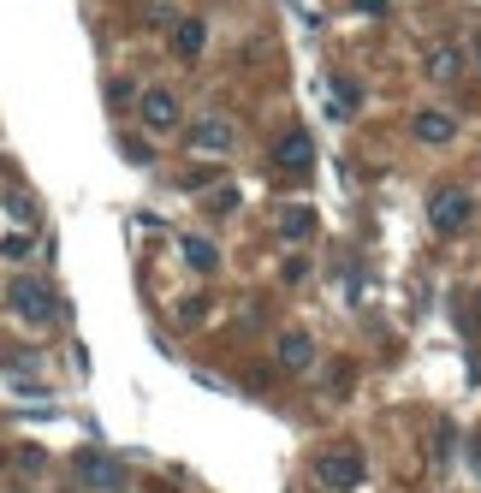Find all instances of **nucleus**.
Instances as JSON below:
<instances>
[{"label":"nucleus","instance_id":"f257e3e1","mask_svg":"<svg viewBox=\"0 0 481 493\" xmlns=\"http://www.w3.org/2000/svg\"><path fill=\"white\" fill-rule=\"evenodd\" d=\"M6 303H13V315H18V321H30V327H54L60 315H66L60 292L42 280V274H13V285H6Z\"/></svg>","mask_w":481,"mask_h":493},{"label":"nucleus","instance_id":"f03ea898","mask_svg":"<svg viewBox=\"0 0 481 493\" xmlns=\"http://www.w3.org/2000/svg\"><path fill=\"white\" fill-rule=\"evenodd\" d=\"M469 220H476V197H469V191H458V184H439L434 197H428V226H434L439 238H458Z\"/></svg>","mask_w":481,"mask_h":493},{"label":"nucleus","instance_id":"7ed1b4c3","mask_svg":"<svg viewBox=\"0 0 481 493\" xmlns=\"http://www.w3.org/2000/svg\"><path fill=\"white\" fill-rule=\"evenodd\" d=\"M363 476H368L363 451H327V458H315V481H321V488H333V493L363 488Z\"/></svg>","mask_w":481,"mask_h":493},{"label":"nucleus","instance_id":"20e7f679","mask_svg":"<svg viewBox=\"0 0 481 493\" xmlns=\"http://www.w3.org/2000/svg\"><path fill=\"white\" fill-rule=\"evenodd\" d=\"M268 161H273L280 172H310V167H315V131H303V126L285 131V137L268 149Z\"/></svg>","mask_w":481,"mask_h":493},{"label":"nucleus","instance_id":"39448f33","mask_svg":"<svg viewBox=\"0 0 481 493\" xmlns=\"http://www.w3.org/2000/svg\"><path fill=\"white\" fill-rule=\"evenodd\" d=\"M78 481L84 488H101V493H114V488H125V464L119 458H107V451H78Z\"/></svg>","mask_w":481,"mask_h":493},{"label":"nucleus","instance_id":"423d86ee","mask_svg":"<svg viewBox=\"0 0 481 493\" xmlns=\"http://www.w3.org/2000/svg\"><path fill=\"white\" fill-rule=\"evenodd\" d=\"M464 71H469V54L458 42H434V48H428V84L452 89V84H464Z\"/></svg>","mask_w":481,"mask_h":493},{"label":"nucleus","instance_id":"0eeeda50","mask_svg":"<svg viewBox=\"0 0 481 493\" xmlns=\"http://www.w3.org/2000/svg\"><path fill=\"white\" fill-rule=\"evenodd\" d=\"M137 107H143V126H149V131H172V126H179V96H172L167 84L143 89Z\"/></svg>","mask_w":481,"mask_h":493},{"label":"nucleus","instance_id":"6e6552de","mask_svg":"<svg viewBox=\"0 0 481 493\" xmlns=\"http://www.w3.org/2000/svg\"><path fill=\"white\" fill-rule=\"evenodd\" d=\"M411 137L428 143V149H439V143L458 137V119H452V113H439V107H422V113H411Z\"/></svg>","mask_w":481,"mask_h":493},{"label":"nucleus","instance_id":"1a4fd4ad","mask_svg":"<svg viewBox=\"0 0 481 493\" xmlns=\"http://www.w3.org/2000/svg\"><path fill=\"white\" fill-rule=\"evenodd\" d=\"M190 143H197V149H208V155H227V149H232V126H227V119H197Z\"/></svg>","mask_w":481,"mask_h":493},{"label":"nucleus","instance_id":"9d476101","mask_svg":"<svg viewBox=\"0 0 481 493\" xmlns=\"http://www.w3.org/2000/svg\"><path fill=\"white\" fill-rule=\"evenodd\" d=\"M315 363V339L310 333H280V368H310Z\"/></svg>","mask_w":481,"mask_h":493},{"label":"nucleus","instance_id":"9b49d317","mask_svg":"<svg viewBox=\"0 0 481 493\" xmlns=\"http://www.w3.org/2000/svg\"><path fill=\"white\" fill-rule=\"evenodd\" d=\"M202 42H208V24H202V18H179V30H172V48H179V60H197Z\"/></svg>","mask_w":481,"mask_h":493},{"label":"nucleus","instance_id":"f8f14e48","mask_svg":"<svg viewBox=\"0 0 481 493\" xmlns=\"http://www.w3.org/2000/svg\"><path fill=\"white\" fill-rule=\"evenodd\" d=\"M310 232H315V209H285V214H280V238L303 244Z\"/></svg>","mask_w":481,"mask_h":493},{"label":"nucleus","instance_id":"ddd939ff","mask_svg":"<svg viewBox=\"0 0 481 493\" xmlns=\"http://www.w3.org/2000/svg\"><path fill=\"white\" fill-rule=\"evenodd\" d=\"M179 250H184V262H190V268H202V274L220 268V250H214V244H202V238H184Z\"/></svg>","mask_w":481,"mask_h":493},{"label":"nucleus","instance_id":"4468645a","mask_svg":"<svg viewBox=\"0 0 481 493\" xmlns=\"http://www.w3.org/2000/svg\"><path fill=\"white\" fill-rule=\"evenodd\" d=\"M333 101H339V113H351L356 101H363V89H356L351 78H333Z\"/></svg>","mask_w":481,"mask_h":493},{"label":"nucleus","instance_id":"2eb2a0df","mask_svg":"<svg viewBox=\"0 0 481 493\" xmlns=\"http://www.w3.org/2000/svg\"><path fill=\"white\" fill-rule=\"evenodd\" d=\"M6 209H13V214H24V220H36V202H30L24 191H13V197H6Z\"/></svg>","mask_w":481,"mask_h":493},{"label":"nucleus","instance_id":"dca6fc26","mask_svg":"<svg viewBox=\"0 0 481 493\" xmlns=\"http://www.w3.org/2000/svg\"><path fill=\"white\" fill-rule=\"evenodd\" d=\"M119 149H125V161H137V167H143V161H149V143H137V137H125V143H119Z\"/></svg>","mask_w":481,"mask_h":493},{"label":"nucleus","instance_id":"f3484780","mask_svg":"<svg viewBox=\"0 0 481 493\" xmlns=\"http://www.w3.org/2000/svg\"><path fill=\"white\" fill-rule=\"evenodd\" d=\"M107 101H114V107H125V101H131V84H125V78H114V84H107Z\"/></svg>","mask_w":481,"mask_h":493},{"label":"nucleus","instance_id":"a211bd4d","mask_svg":"<svg viewBox=\"0 0 481 493\" xmlns=\"http://www.w3.org/2000/svg\"><path fill=\"white\" fill-rule=\"evenodd\" d=\"M18 470H30V476H36V470H42V451L24 446V451H18Z\"/></svg>","mask_w":481,"mask_h":493},{"label":"nucleus","instance_id":"6ab92c4d","mask_svg":"<svg viewBox=\"0 0 481 493\" xmlns=\"http://www.w3.org/2000/svg\"><path fill=\"white\" fill-rule=\"evenodd\" d=\"M356 13H368V18H381V13H386V0H356Z\"/></svg>","mask_w":481,"mask_h":493},{"label":"nucleus","instance_id":"aec40b11","mask_svg":"<svg viewBox=\"0 0 481 493\" xmlns=\"http://www.w3.org/2000/svg\"><path fill=\"white\" fill-rule=\"evenodd\" d=\"M469 60H481V30H476V48H469Z\"/></svg>","mask_w":481,"mask_h":493}]
</instances>
